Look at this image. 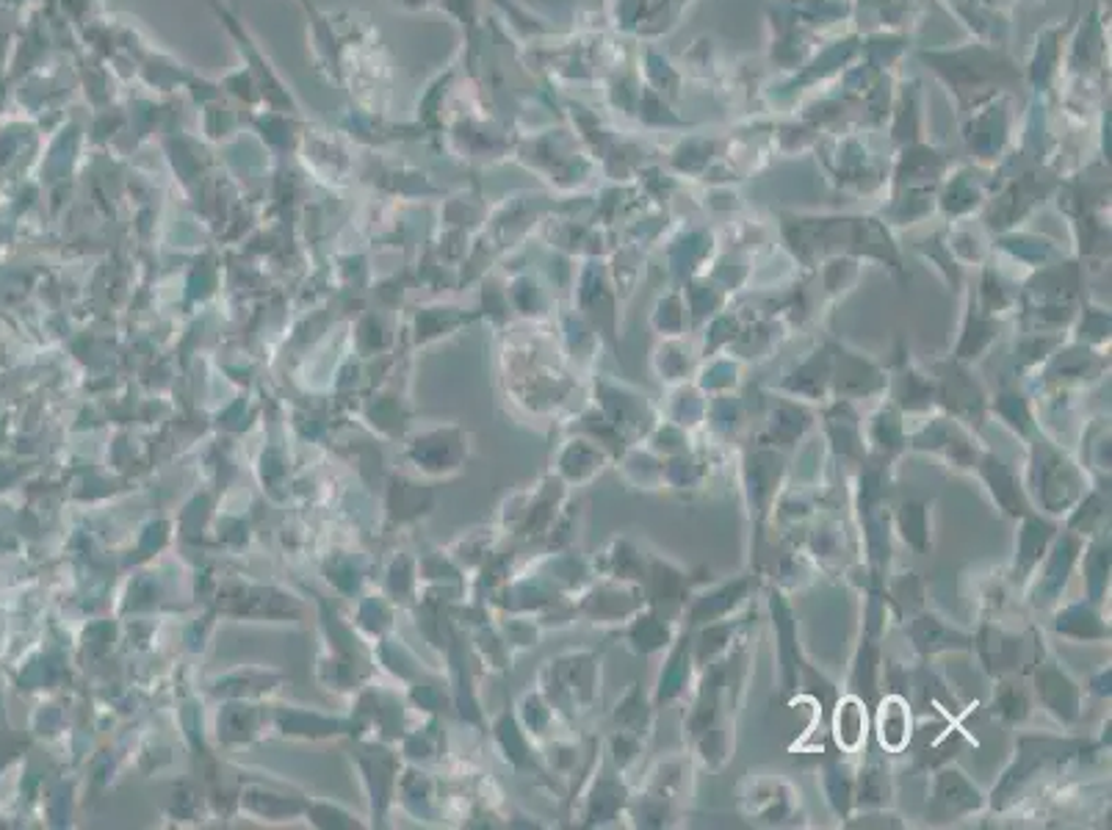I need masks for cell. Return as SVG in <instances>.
Instances as JSON below:
<instances>
[{"label": "cell", "mask_w": 1112, "mask_h": 830, "mask_svg": "<svg viewBox=\"0 0 1112 830\" xmlns=\"http://www.w3.org/2000/svg\"><path fill=\"white\" fill-rule=\"evenodd\" d=\"M1037 697L1052 715L1060 717L1063 723H1074L1082 712V692L1074 684L1066 670L1057 668V662H1046L1037 668Z\"/></svg>", "instance_id": "cell-6"}, {"label": "cell", "mask_w": 1112, "mask_h": 830, "mask_svg": "<svg viewBox=\"0 0 1112 830\" xmlns=\"http://www.w3.org/2000/svg\"><path fill=\"white\" fill-rule=\"evenodd\" d=\"M748 587H750L748 579H736V581H730V584H723L719 590L706 592L703 599H697L695 604H692L690 623L692 626H701V623L703 626H708V623L723 621L725 615H730V612H734L736 606L745 601V595H748Z\"/></svg>", "instance_id": "cell-13"}, {"label": "cell", "mask_w": 1112, "mask_h": 830, "mask_svg": "<svg viewBox=\"0 0 1112 830\" xmlns=\"http://www.w3.org/2000/svg\"><path fill=\"white\" fill-rule=\"evenodd\" d=\"M994 706H997V712L1008 723H1021L1026 715H1030V701H1026V692L1019 690L1015 684L999 686Z\"/></svg>", "instance_id": "cell-35"}, {"label": "cell", "mask_w": 1112, "mask_h": 830, "mask_svg": "<svg viewBox=\"0 0 1112 830\" xmlns=\"http://www.w3.org/2000/svg\"><path fill=\"white\" fill-rule=\"evenodd\" d=\"M994 410H997L1015 432H1021V435H1030V432L1035 430L1030 405H1026V399L1019 394V390H1002L997 399V405H994Z\"/></svg>", "instance_id": "cell-30"}, {"label": "cell", "mask_w": 1112, "mask_h": 830, "mask_svg": "<svg viewBox=\"0 0 1112 830\" xmlns=\"http://www.w3.org/2000/svg\"><path fill=\"white\" fill-rule=\"evenodd\" d=\"M656 372L661 374V379L667 383H681L687 379V374L692 372V357L690 352H684L681 343H665L656 354Z\"/></svg>", "instance_id": "cell-32"}, {"label": "cell", "mask_w": 1112, "mask_h": 830, "mask_svg": "<svg viewBox=\"0 0 1112 830\" xmlns=\"http://www.w3.org/2000/svg\"><path fill=\"white\" fill-rule=\"evenodd\" d=\"M833 361L836 363L833 374H830V385H833L836 396H841L844 401L881 394L886 388V377L881 374V368L866 361V357H861V354L839 352Z\"/></svg>", "instance_id": "cell-5"}, {"label": "cell", "mask_w": 1112, "mask_h": 830, "mask_svg": "<svg viewBox=\"0 0 1112 830\" xmlns=\"http://www.w3.org/2000/svg\"><path fill=\"white\" fill-rule=\"evenodd\" d=\"M1079 510L1071 515V528L1074 535H1090L1096 523L1104 521L1107 504L1099 493H1088L1077 501Z\"/></svg>", "instance_id": "cell-34"}, {"label": "cell", "mask_w": 1112, "mask_h": 830, "mask_svg": "<svg viewBox=\"0 0 1112 830\" xmlns=\"http://www.w3.org/2000/svg\"><path fill=\"white\" fill-rule=\"evenodd\" d=\"M979 474H983L985 485L991 490L994 501L1002 507L1005 515L1013 518L1030 515V507H1026L1024 490H1021L1019 479H1015L1013 470H1010L997 454H985V457L979 459Z\"/></svg>", "instance_id": "cell-7"}, {"label": "cell", "mask_w": 1112, "mask_h": 830, "mask_svg": "<svg viewBox=\"0 0 1112 830\" xmlns=\"http://www.w3.org/2000/svg\"><path fill=\"white\" fill-rule=\"evenodd\" d=\"M825 421H828V437L833 443V448L844 457H861L863 454V432L861 424H858V416L852 412L850 401L839 399L828 412H825Z\"/></svg>", "instance_id": "cell-15"}, {"label": "cell", "mask_w": 1112, "mask_h": 830, "mask_svg": "<svg viewBox=\"0 0 1112 830\" xmlns=\"http://www.w3.org/2000/svg\"><path fill=\"white\" fill-rule=\"evenodd\" d=\"M750 814L764 822H783L792 814V792L781 781H759L748 795Z\"/></svg>", "instance_id": "cell-17"}, {"label": "cell", "mask_w": 1112, "mask_h": 830, "mask_svg": "<svg viewBox=\"0 0 1112 830\" xmlns=\"http://www.w3.org/2000/svg\"><path fill=\"white\" fill-rule=\"evenodd\" d=\"M888 795H892V781H888V770L881 764H866L858 773L855 778V803L866 808L886 806Z\"/></svg>", "instance_id": "cell-23"}, {"label": "cell", "mask_w": 1112, "mask_h": 830, "mask_svg": "<svg viewBox=\"0 0 1112 830\" xmlns=\"http://www.w3.org/2000/svg\"><path fill=\"white\" fill-rule=\"evenodd\" d=\"M1032 485L1037 490V501L1052 515H1063L1085 496V474L1048 441L1035 443Z\"/></svg>", "instance_id": "cell-1"}, {"label": "cell", "mask_w": 1112, "mask_h": 830, "mask_svg": "<svg viewBox=\"0 0 1112 830\" xmlns=\"http://www.w3.org/2000/svg\"><path fill=\"white\" fill-rule=\"evenodd\" d=\"M914 446L946 454L955 465H974L972 441H968V437L963 435L961 427L952 424L950 419L930 421V424L914 437Z\"/></svg>", "instance_id": "cell-9"}, {"label": "cell", "mask_w": 1112, "mask_h": 830, "mask_svg": "<svg viewBox=\"0 0 1112 830\" xmlns=\"http://www.w3.org/2000/svg\"><path fill=\"white\" fill-rule=\"evenodd\" d=\"M812 427V412L797 401H778L770 416V435L781 446H792Z\"/></svg>", "instance_id": "cell-20"}, {"label": "cell", "mask_w": 1112, "mask_h": 830, "mask_svg": "<svg viewBox=\"0 0 1112 830\" xmlns=\"http://www.w3.org/2000/svg\"><path fill=\"white\" fill-rule=\"evenodd\" d=\"M870 441L875 443V448H881V452H886V454H894V452H899V448H905L908 435H905L903 416H899L897 407H892V405L883 407L875 419H872Z\"/></svg>", "instance_id": "cell-22"}, {"label": "cell", "mask_w": 1112, "mask_h": 830, "mask_svg": "<svg viewBox=\"0 0 1112 830\" xmlns=\"http://www.w3.org/2000/svg\"><path fill=\"white\" fill-rule=\"evenodd\" d=\"M626 637L637 653H656V650L670 645L672 628L670 623L661 621V615H656V612H637V615L628 621Z\"/></svg>", "instance_id": "cell-18"}, {"label": "cell", "mask_w": 1112, "mask_h": 830, "mask_svg": "<svg viewBox=\"0 0 1112 830\" xmlns=\"http://www.w3.org/2000/svg\"><path fill=\"white\" fill-rule=\"evenodd\" d=\"M1082 548H1085L1082 541H1079V535H1074V532H1068V535H1063V537L1055 535V541H1052V546H1048L1046 557H1043L1046 559V565H1043L1041 579H1037L1035 592H1032L1035 606H1048L1060 599L1063 590H1066V584H1068V579H1071V570H1074V565H1077Z\"/></svg>", "instance_id": "cell-4"}, {"label": "cell", "mask_w": 1112, "mask_h": 830, "mask_svg": "<svg viewBox=\"0 0 1112 830\" xmlns=\"http://www.w3.org/2000/svg\"><path fill=\"white\" fill-rule=\"evenodd\" d=\"M1055 628L1066 637L1074 639H1104L1110 637V626L1101 621L1099 612L1093 610V604H1071L1057 615Z\"/></svg>", "instance_id": "cell-19"}, {"label": "cell", "mask_w": 1112, "mask_h": 830, "mask_svg": "<svg viewBox=\"0 0 1112 830\" xmlns=\"http://www.w3.org/2000/svg\"><path fill=\"white\" fill-rule=\"evenodd\" d=\"M770 610H772V626H775L778 637H781L778 653H781L783 668V690H794V684H797L799 657H797V628H794L792 610H788V604L778 595V592H772Z\"/></svg>", "instance_id": "cell-11"}, {"label": "cell", "mask_w": 1112, "mask_h": 830, "mask_svg": "<svg viewBox=\"0 0 1112 830\" xmlns=\"http://www.w3.org/2000/svg\"><path fill=\"white\" fill-rule=\"evenodd\" d=\"M1110 584V541H1101L1090 548L1088 562H1085V587H1088L1090 604H1099Z\"/></svg>", "instance_id": "cell-26"}, {"label": "cell", "mask_w": 1112, "mask_h": 830, "mask_svg": "<svg viewBox=\"0 0 1112 830\" xmlns=\"http://www.w3.org/2000/svg\"><path fill=\"white\" fill-rule=\"evenodd\" d=\"M603 412L606 421L628 441H639L654 432L656 419L645 396L626 385H603Z\"/></svg>", "instance_id": "cell-2"}, {"label": "cell", "mask_w": 1112, "mask_h": 830, "mask_svg": "<svg viewBox=\"0 0 1112 830\" xmlns=\"http://www.w3.org/2000/svg\"><path fill=\"white\" fill-rule=\"evenodd\" d=\"M690 675H692V643L690 637H681L676 648L670 650V659H667V664L659 673V684H656V706L672 703L676 697L684 695L687 684H690Z\"/></svg>", "instance_id": "cell-14"}, {"label": "cell", "mask_w": 1112, "mask_h": 830, "mask_svg": "<svg viewBox=\"0 0 1112 830\" xmlns=\"http://www.w3.org/2000/svg\"><path fill=\"white\" fill-rule=\"evenodd\" d=\"M877 742L886 753H903L914 737V720H910V706L905 697L888 695L877 706L875 720Z\"/></svg>", "instance_id": "cell-8"}, {"label": "cell", "mask_w": 1112, "mask_h": 830, "mask_svg": "<svg viewBox=\"0 0 1112 830\" xmlns=\"http://www.w3.org/2000/svg\"><path fill=\"white\" fill-rule=\"evenodd\" d=\"M1101 368V361L1096 354H1090L1088 349H1066V352H1057L1048 357V379H1063V383H1071V379H1085L1088 374H1096Z\"/></svg>", "instance_id": "cell-21"}, {"label": "cell", "mask_w": 1112, "mask_h": 830, "mask_svg": "<svg viewBox=\"0 0 1112 830\" xmlns=\"http://www.w3.org/2000/svg\"><path fill=\"white\" fill-rule=\"evenodd\" d=\"M933 800H930V817L941 822H955V819L968 817L985 806V797L961 770H941L933 778Z\"/></svg>", "instance_id": "cell-3"}, {"label": "cell", "mask_w": 1112, "mask_h": 830, "mask_svg": "<svg viewBox=\"0 0 1112 830\" xmlns=\"http://www.w3.org/2000/svg\"><path fill=\"white\" fill-rule=\"evenodd\" d=\"M897 526L903 532L905 543H910L914 548L924 552L927 537H930V518H927V504H905L897 515Z\"/></svg>", "instance_id": "cell-29"}, {"label": "cell", "mask_w": 1112, "mask_h": 830, "mask_svg": "<svg viewBox=\"0 0 1112 830\" xmlns=\"http://www.w3.org/2000/svg\"><path fill=\"white\" fill-rule=\"evenodd\" d=\"M910 637H914V645L921 653H935V650L941 648H955V645H961L952 643V639H957V634L950 632L946 626H941L939 617L933 615L916 617V623L910 626Z\"/></svg>", "instance_id": "cell-25"}, {"label": "cell", "mask_w": 1112, "mask_h": 830, "mask_svg": "<svg viewBox=\"0 0 1112 830\" xmlns=\"http://www.w3.org/2000/svg\"><path fill=\"white\" fill-rule=\"evenodd\" d=\"M905 407H910V410H921V407H930L933 405V385H930V379L919 377V374H908L905 377Z\"/></svg>", "instance_id": "cell-37"}, {"label": "cell", "mask_w": 1112, "mask_h": 830, "mask_svg": "<svg viewBox=\"0 0 1112 830\" xmlns=\"http://www.w3.org/2000/svg\"><path fill=\"white\" fill-rule=\"evenodd\" d=\"M1055 523L1043 521L1037 515H1024V523H1021L1019 532V554H1015V570L1021 576L1032 573V570L1041 565V559L1046 557L1048 546L1055 541Z\"/></svg>", "instance_id": "cell-12"}, {"label": "cell", "mask_w": 1112, "mask_h": 830, "mask_svg": "<svg viewBox=\"0 0 1112 830\" xmlns=\"http://www.w3.org/2000/svg\"><path fill=\"white\" fill-rule=\"evenodd\" d=\"M706 419L712 421L714 430L730 435L741 424V401L736 396L717 394L712 401H706Z\"/></svg>", "instance_id": "cell-31"}, {"label": "cell", "mask_w": 1112, "mask_h": 830, "mask_svg": "<svg viewBox=\"0 0 1112 830\" xmlns=\"http://www.w3.org/2000/svg\"><path fill=\"white\" fill-rule=\"evenodd\" d=\"M736 383H739V363L730 357L708 363L701 374V388L712 394H728L730 388H736Z\"/></svg>", "instance_id": "cell-33"}, {"label": "cell", "mask_w": 1112, "mask_h": 830, "mask_svg": "<svg viewBox=\"0 0 1112 830\" xmlns=\"http://www.w3.org/2000/svg\"><path fill=\"white\" fill-rule=\"evenodd\" d=\"M830 374H833V354L817 352L812 361H806L794 372L792 379L783 383V388L792 390L794 396H803V399H822L830 385Z\"/></svg>", "instance_id": "cell-16"}, {"label": "cell", "mask_w": 1112, "mask_h": 830, "mask_svg": "<svg viewBox=\"0 0 1112 830\" xmlns=\"http://www.w3.org/2000/svg\"><path fill=\"white\" fill-rule=\"evenodd\" d=\"M617 731L634 734V737L643 739L650 728V706L645 703V697L639 695V690H628V695L623 697L621 706H617Z\"/></svg>", "instance_id": "cell-27"}, {"label": "cell", "mask_w": 1112, "mask_h": 830, "mask_svg": "<svg viewBox=\"0 0 1112 830\" xmlns=\"http://www.w3.org/2000/svg\"><path fill=\"white\" fill-rule=\"evenodd\" d=\"M648 441H650V446H654V452H661V454H667V457H672V454L687 452V443H690V437H687L684 427L672 424V421H665V424L654 427V432L648 435Z\"/></svg>", "instance_id": "cell-36"}, {"label": "cell", "mask_w": 1112, "mask_h": 830, "mask_svg": "<svg viewBox=\"0 0 1112 830\" xmlns=\"http://www.w3.org/2000/svg\"><path fill=\"white\" fill-rule=\"evenodd\" d=\"M825 795L839 817H847L850 806L855 803V775L847 764H830L825 770Z\"/></svg>", "instance_id": "cell-24"}, {"label": "cell", "mask_w": 1112, "mask_h": 830, "mask_svg": "<svg viewBox=\"0 0 1112 830\" xmlns=\"http://www.w3.org/2000/svg\"><path fill=\"white\" fill-rule=\"evenodd\" d=\"M870 734V717H866V703L858 695L841 697L833 712V737L844 753H858L866 744Z\"/></svg>", "instance_id": "cell-10"}, {"label": "cell", "mask_w": 1112, "mask_h": 830, "mask_svg": "<svg viewBox=\"0 0 1112 830\" xmlns=\"http://www.w3.org/2000/svg\"><path fill=\"white\" fill-rule=\"evenodd\" d=\"M703 419H706V399H703L701 390L687 388V385L684 388H678L676 394H672V401H670L672 424L690 430V427L701 424Z\"/></svg>", "instance_id": "cell-28"}]
</instances>
